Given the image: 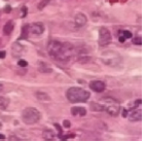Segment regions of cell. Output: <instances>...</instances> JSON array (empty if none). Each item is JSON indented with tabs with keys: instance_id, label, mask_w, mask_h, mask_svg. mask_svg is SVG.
Listing matches in <instances>:
<instances>
[{
	"instance_id": "1",
	"label": "cell",
	"mask_w": 146,
	"mask_h": 142,
	"mask_svg": "<svg viewBox=\"0 0 146 142\" xmlns=\"http://www.w3.org/2000/svg\"><path fill=\"white\" fill-rule=\"evenodd\" d=\"M91 94L86 91L84 89L78 88V87H72L68 89L66 92V97L69 102L71 103H79V102H86L89 100Z\"/></svg>"
},
{
	"instance_id": "2",
	"label": "cell",
	"mask_w": 146,
	"mask_h": 142,
	"mask_svg": "<svg viewBox=\"0 0 146 142\" xmlns=\"http://www.w3.org/2000/svg\"><path fill=\"white\" fill-rule=\"evenodd\" d=\"M100 104L103 106V109L111 116H117L120 111L119 102L115 100L114 98H111V97L102 98L100 101Z\"/></svg>"
},
{
	"instance_id": "3",
	"label": "cell",
	"mask_w": 146,
	"mask_h": 142,
	"mask_svg": "<svg viewBox=\"0 0 146 142\" xmlns=\"http://www.w3.org/2000/svg\"><path fill=\"white\" fill-rule=\"evenodd\" d=\"M41 117L40 112L34 107H27L22 112V119L26 125H33Z\"/></svg>"
},
{
	"instance_id": "4",
	"label": "cell",
	"mask_w": 146,
	"mask_h": 142,
	"mask_svg": "<svg viewBox=\"0 0 146 142\" xmlns=\"http://www.w3.org/2000/svg\"><path fill=\"white\" fill-rule=\"evenodd\" d=\"M103 63H105L106 65H109V66H117L118 63L121 62V59L118 55H116L114 51H106L102 57H101Z\"/></svg>"
},
{
	"instance_id": "5",
	"label": "cell",
	"mask_w": 146,
	"mask_h": 142,
	"mask_svg": "<svg viewBox=\"0 0 146 142\" xmlns=\"http://www.w3.org/2000/svg\"><path fill=\"white\" fill-rule=\"evenodd\" d=\"M111 42V34L109 30L105 27H102L99 30V44L101 47H106Z\"/></svg>"
},
{
	"instance_id": "6",
	"label": "cell",
	"mask_w": 146,
	"mask_h": 142,
	"mask_svg": "<svg viewBox=\"0 0 146 142\" xmlns=\"http://www.w3.org/2000/svg\"><path fill=\"white\" fill-rule=\"evenodd\" d=\"M62 46H63L62 42H60L58 40H51L49 43V46H48L49 55L50 57L57 59L59 54H60V51H61V49H62Z\"/></svg>"
},
{
	"instance_id": "7",
	"label": "cell",
	"mask_w": 146,
	"mask_h": 142,
	"mask_svg": "<svg viewBox=\"0 0 146 142\" xmlns=\"http://www.w3.org/2000/svg\"><path fill=\"white\" fill-rule=\"evenodd\" d=\"M30 31L32 34H35V35H40L44 32V25L40 22L38 23H33L31 26H30Z\"/></svg>"
},
{
	"instance_id": "8",
	"label": "cell",
	"mask_w": 146,
	"mask_h": 142,
	"mask_svg": "<svg viewBox=\"0 0 146 142\" xmlns=\"http://www.w3.org/2000/svg\"><path fill=\"white\" fill-rule=\"evenodd\" d=\"M90 88H91L94 92L102 93V92L105 90L106 86H105V84H104L103 81H101V80H93V81L90 83Z\"/></svg>"
},
{
	"instance_id": "9",
	"label": "cell",
	"mask_w": 146,
	"mask_h": 142,
	"mask_svg": "<svg viewBox=\"0 0 146 142\" xmlns=\"http://www.w3.org/2000/svg\"><path fill=\"white\" fill-rule=\"evenodd\" d=\"M129 119L131 122H139L142 119V110L140 109H132V112L129 115Z\"/></svg>"
},
{
	"instance_id": "10",
	"label": "cell",
	"mask_w": 146,
	"mask_h": 142,
	"mask_svg": "<svg viewBox=\"0 0 146 142\" xmlns=\"http://www.w3.org/2000/svg\"><path fill=\"white\" fill-rule=\"evenodd\" d=\"M74 21H75V24H76L78 27H82V26H84V25L87 24L88 19H87V17H86L83 13H77V14L75 16Z\"/></svg>"
},
{
	"instance_id": "11",
	"label": "cell",
	"mask_w": 146,
	"mask_h": 142,
	"mask_svg": "<svg viewBox=\"0 0 146 142\" xmlns=\"http://www.w3.org/2000/svg\"><path fill=\"white\" fill-rule=\"evenodd\" d=\"M71 114L76 116V115H80V116H84L87 114V110L83 107L80 106H76V107H72L71 108Z\"/></svg>"
},
{
	"instance_id": "12",
	"label": "cell",
	"mask_w": 146,
	"mask_h": 142,
	"mask_svg": "<svg viewBox=\"0 0 146 142\" xmlns=\"http://www.w3.org/2000/svg\"><path fill=\"white\" fill-rule=\"evenodd\" d=\"M13 28H14V23L12 21H8L4 25V27H3V33L5 35H10L12 30H13Z\"/></svg>"
},
{
	"instance_id": "13",
	"label": "cell",
	"mask_w": 146,
	"mask_h": 142,
	"mask_svg": "<svg viewBox=\"0 0 146 142\" xmlns=\"http://www.w3.org/2000/svg\"><path fill=\"white\" fill-rule=\"evenodd\" d=\"M23 50H24V47L22 46H20L19 43H14L12 46V56L13 57H20V56H22Z\"/></svg>"
},
{
	"instance_id": "14",
	"label": "cell",
	"mask_w": 146,
	"mask_h": 142,
	"mask_svg": "<svg viewBox=\"0 0 146 142\" xmlns=\"http://www.w3.org/2000/svg\"><path fill=\"white\" fill-rule=\"evenodd\" d=\"M8 104H9V99L4 96H0V109L5 110L8 106Z\"/></svg>"
},
{
	"instance_id": "15",
	"label": "cell",
	"mask_w": 146,
	"mask_h": 142,
	"mask_svg": "<svg viewBox=\"0 0 146 142\" xmlns=\"http://www.w3.org/2000/svg\"><path fill=\"white\" fill-rule=\"evenodd\" d=\"M35 96L38 100L40 101H43V102H48V101H50V97H49L48 94L45 93H42V92H36L35 93Z\"/></svg>"
},
{
	"instance_id": "16",
	"label": "cell",
	"mask_w": 146,
	"mask_h": 142,
	"mask_svg": "<svg viewBox=\"0 0 146 142\" xmlns=\"http://www.w3.org/2000/svg\"><path fill=\"white\" fill-rule=\"evenodd\" d=\"M42 135H43V139L44 140L50 141V140H53L55 139V133L51 130H45Z\"/></svg>"
},
{
	"instance_id": "17",
	"label": "cell",
	"mask_w": 146,
	"mask_h": 142,
	"mask_svg": "<svg viewBox=\"0 0 146 142\" xmlns=\"http://www.w3.org/2000/svg\"><path fill=\"white\" fill-rule=\"evenodd\" d=\"M28 33H29V25H24L22 28V34L20 39H26L28 37Z\"/></svg>"
},
{
	"instance_id": "18",
	"label": "cell",
	"mask_w": 146,
	"mask_h": 142,
	"mask_svg": "<svg viewBox=\"0 0 146 142\" xmlns=\"http://www.w3.org/2000/svg\"><path fill=\"white\" fill-rule=\"evenodd\" d=\"M91 109L92 111H104L103 106L100 103H91Z\"/></svg>"
},
{
	"instance_id": "19",
	"label": "cell",
	"mask_w": 146,
	"mask_h": 142,
	"mask_svg": "<svg viewBox=\"0 0 146 142\" xmlns=\"http://www.w3.org/2000/svg\"><path fill=\"white\" fill-rule=\"evenodd\" d=\"M142 103V100H137V101H135V102H133L132 104H130V106H129V108L130 109H136L140 104Z\"/></svg>"
},
{
	"instance_id": "20",
	"label": "cell",
	"mask_w": 146,
	"mask_h": 142,
	"mask_svg": "<svg viewBox=\"0 0 146 142\" xmlns=\"http://www.w3.org/2000/svg\"><path fill=\"white\" fill-rule=\"evenodd\" d=\"M133 43L136 44V46H141V44H142V38L139 37V36L135 37V38L133 39Z\"/></svg>"
},
{
	"instance_id": "21",
	"label": "cell",
	"mask_w": 146,
	"mask_h": 142,
	"mask_svg": "<svg viewBox=\"0 0 146 142\" xmlns=\"http://www.w3.org/2000/svg\"><path fill=\"white\" fill-rule=\"evenodd\" d=\"M49 1H50V0H42V1L39 3V5H38V9H42V8L49 3Z\"/></svg>"
},
{
	"instance_id": "22",
	"label": "cell",
	"mask_w": 146,
	"mask_h": 142,
	"mask_svg": "<svg viewBox=\"0 0 146 142\" xmlns=\"http://www.w3.org/2000/svg\"><path fill=\"white\" fill-rule=\"evenodd\" d=\"M18 65L21 66V67H26V66L28 65V63H27V61H25V60H19V61H18Z\"/></svg>"
},
{
	"instance_id": "23",
	"label": "cell",
	"mask_w": 146,
	"mask_h": 142,
	"mask_svg": "<svg viewBox=\"0 0 146 142\" xmlns=\"http://www.w3.org/2000/svg\"><path fill=\"white\" fill-rule=\"evenodd\" d=\"M55 127H56V128H57V130L59 131V137H62L63 131H62V128L60 127V125H58V124H55Z\"/></svg>"
},
{
	"instance_id": "24",
	"label": "cell",
	"mask_w": 146,
	"mask_h": 142,
	"mask_svg": "<svg viewBox=\"0 0 146 142\" xmlns=\"http://www.w3.org/2000/svg\"><path fill=\"white\" fill-rule=\"evenodd\" d=\"M122 34H124V36L126 37V38H131L133 35H132V33L130 32V31H124L122 32Z\"/></svg>"
},
{
	"instance_id": "25",
	"label": "cell",
	"mask_w": 146,
	"mask_h": 142,
	"mask_svg": "<svg viewBox=\"0 0 146 142\" xmlns=\"http://www.w3.org/2000/svg\"><path fill=\"white\" fill-rule=\"evenodd\" d=\"M63 125H64V127H65V128H67V129H68V128H70L71 123H70L69 121H64V122H63Z\"/></svg>"
},
{
	"instance_id": "26",
	"label": "cell",
	"mask_w": 146,
	"mask_h": 142,
	"mask_svg": "<svg viewBox=\"0 0 146 142\" xmlns=\"http://www.w3.org/2000/svg\"><path fill=\"white\" fill-rule=\"evenodd\" d=\"M22 11H23V13H22V17L24 18V17L26 16V13H27V7H26V6H23V8H22Z\"/></svg>"
},
{
	"instance_id": "27",
	"label": "cell",
	"mask_w": 146,
	"mask_h": 142,
	"mask_svg": "<svg viewBox=\"0 0 146 142\" xmlns=\"http://www.w3.org/2000/svg\"><path fill=\"white\" fill-rule=\"evenodd\" d=\"M5 51L4 50H0V59H2V58H4L5 57Z\"/></svg>"
},
{
	"instance_id": "28",
	"label": "cell",
	"mask_w": 146,
	"mask_h": 142,
	"mask_svg": "<svg viewBox=\"0 0 146 142\" xmlns=\"http://www.w3.org/2000/svg\"><path fill=\"white\" fill-rule=\"evenodd\" d=\"M10 10H11V7H10V6H6V7H5V12H6V13L10 12Z\"/></svg>"
},
{
	"instance_id": "29",
	"label": "cell",
	"mask_w": 146,
	"mask_h": 142,
	"mask_svg": "<svg viewBox=\"0 0 146 142\" xmlns=\"http://www.w3.org/2000/svg\"><path fill=\"white\" fill-rule=\"evenodd\" d=\"M127 115H128V110H127V109H124V111H122V116L126 117Z\"/></svg>"
},
{
	"instance_id": "30",
	"label": "cell",
	"mask_w": 146,
	"mask_h": 142,
	"mask_svg": "<svg viewBox=\"0 0 146 142\" xmlns=\"http://www.w3.org/2000/svg\"><path fill=\"white\" fill-rule=\"evenodd\" d=\"M125 40H126V37H125V36H120V37H119V41H120V42H124Z\"/></svg>"
},
{
	"instance_id": "31",
	"label": "cell",
	"mask_w": 146,
	"mask_h": 142,
	"mask_svg": "<svg viewBox=\"0 0 146 142\" xmlns=\"http://www.w3.org/2000/svg\"><path fill=\"white\" fill-rule=\"evenodd\" d=\"M4 139V135H2L1 133H0V140H3Z\"/></svg>"
},
{
	"instance_id": "32",
	"label": "cell",
	"mask_w": 146,
	"mask_h": 142,
	"mask_svg": "<svg viewBox=\"0 0 146 142\" xmlns=\"http://www.w3.org/2000/svg\"><path fill=\"white\" fill-rule=\"evenodd\" d=\"M2 88H3V86H2L1 84H0V90H2Z\"/></svg>"
}]
</instances>
